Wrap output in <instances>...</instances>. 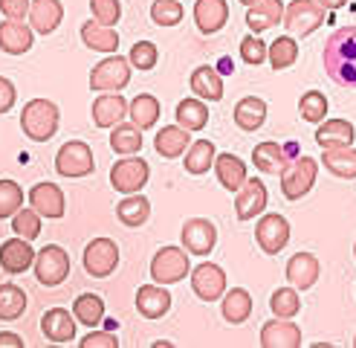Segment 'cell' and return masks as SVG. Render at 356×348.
<instances>
[{
	"mask_svg": "<svg viewBox=\"0 0 356 348\" xmlns=\"http://www.w3.org/2000/svg\"><path fill=\"white\" fill-rule=\"evenodd\" d=\"M64 6L61 0H32L29 3V26L41 35H49L61 26Z\"/></svg>",
	"mask_w": 356,
	"mask_h": 348,
	"instance_id": "obj_22",
	"label": "cell"
},
{
	"mask_svg": "<svg viewBox=\"0 0 356 348\" xmlns=\"http://www.w3.org/2000/svg\"><path fill=\"white\" fill-rule=\"evenodd\" d=\"M70 276V255L58 244H47V247L35 255V278L44 287H58Z\"/></svg>",
	"mask_w": 356,
	"mask_h": 348,
	"instance_id": "obj_5",
	"label": "cell"
},
{
	"mask_svg": "<svg viewBox=\"0 0 356 348\" xmlns=\"http://www.w3.org/2000/svg\"><path fill=\"white\" fill-rule=\"evenodd\" d=\"M241 3H243V6H255V3H258V0H241Z\"/></svg>",
	"mask_w": 356,
	"mask_h": 348,
	"instance_id": "obj_56",
	"label": "cell"
},
{
	"mask_svg": "<svg viewBox=\"0 0 356 348\" xmlns=\"http://www.w3.org/2000/svg\"><path fill=\"white\" fill-rule=\"evenodd\" d=\"M26 310V293L17 285H0V319L15 322Z\"/></svg>",
	"mask_w": 356,
	"mask_h": 348,
	"instance_id": "obj_41",
	"label": "cell"
},
{
	"mask_svg": "<svg viewBox=\"0 0 356 348\" xmlns=\"http://www.w3.org/2000/svg\"><path fill=\"white\" fill-rule=\"evenodd\" d=\"M96 166H93V148L79 139L64 143L56 154V171L61 177H87Z\"/></svg>",
	"mask_w": 356,
	"mask_h": 348,
	"instance_id": "obj_8",
	"label": "cell"
},
{
	"mask_svg": "<svg viewBox=\"0 0 356 348\" xmlns=\"http://www.w3.org/2000/svg\"><path fill=\"white\" fill-rule=\"evenodd\" d=\"M353 258H356V244H353Z\"/></svg>",
	"mask_w": 356,
	"mask_h": 348,
	"instance_id": "obj_57",
	"label": "cell"
},
{
	"mask_svg": "<svg viewBox=\"0 0 356 348\" xmlns=\"http://www.w3.org/2000/svg\"><path fill=\"white\" fill-rule=\"evenodd\" d=\"M119 264V247L113 238H93L84 247V270L93 278H108Z\"/></svg>",
	"mask_w": 356,
	"mask_h": 348,
	"instance_id": "obj_10",
	"label": "cell"
},
{
	"mask_svg": "<svg viewBox=\"0 0 356 348\" xmlns=\"http://www.w3.org/2000/svg\"><path fill=\"white\" fill-rule=\"evenodd\" d=\"M0 49L9 52V56H24L32 49V26H26L24 21H12L6 17L0 24Z\"/></svg>",
	"mask_w": 356,
	"mask_h": 348,
	"instance_id": "obj_25",
	"label": "cell"
},
{
	"mask_svg": "<svg viewBox=\"0 0 356 348\" xmlns=\"http://www.w3.org/2000/svg\"><path fill=\"white\" fill-rule=\"evenodd\" d=\"M136 310L145 319H159L171 310V293L165 290V285H145L136 293Z\"/></svg>",
	"mask_w": 356,
	"mask_h": 348,
	"instance_id": "obj_23",
	"label": "cell"
},
{
	"mask_svg": "<svg viewBox=\"0 0 356 348\" xmlns=\"http://www.w3.org/2000/svg\"><path fill=\"white\" fill-rule=\"evenodd\" d=\"M298 111H301V119L318 125V122H325V116H327V96L322 90H307L298 102Z\"/></svg>",
	"mask_w": 356,
	"mask_h": 348,
	"instance_id": "obj_45",
	"label": "cell"
},
{
	"mask_svg": "<svg viewBox=\"0 0 356 348\" xmlns=\"http://www.w3.org/2000/svg\"><path fill=\"white\" fill-rule=\"evenodd\" d=\"M284 9L287 6H284L281 0H258L255 6H246V26L255 35H261L284 21Z\"/></svg>",
	"mask_w": 356,
	"mask_h": 348,
	"instance_id": "obj_21",
	"label": "cell"
},
{
	"mask_svg": "<svg viewBox=\"0 0 356 348\" xmlns=\"http://www.w3.org/2000/svg\"><path fill=\"white\" fill-rule=\"evenodd\" d=\"M24 206V189L15 180H0V221L12 218Z\"/></svg>",
	"mask_w": 356,
	"mask_h": 348,
	"instance_id": "obj_46",
	"label": "cell"
},
{
	"mask_svg": "<svg viewBox=\"0 0 356 348\" xmlns=\"http://www.w3.org/2000/svg\"><path fill=\"white\" fill-rule=\"evenodd\" d=\"M116 218L124 223V226H142L148 218H151V203L145 195H128L119 206H116Z\"/></svg>",
	"mask_w": 356,
	"mask_h": 348,
	"instance_id": "obj_36",
	"label": "cell"
},
{
	"mask_svg": "<svg viewBox=\"0 0 356 348\" xmlns=\"http://www.w3.org/2000/svg\"><path fill=\"white\" fill-rule=\"evenodd\" d=\"M15 99H17L15 84H12L9 79L0 76V113H9V111L15 108Z\"/></svg>",
	"mask_w": 356,
	"mask_h": 348,
	"instance_id": "obj_53",
	"label": "cell"
},
{
	"mask_svg": "<svg viewBox=\"0 0 356 348\" xmlns=\"http://www.w3.org/2000/svg\"><path fill=\"white\" fill-rule=\"evenodd\" d=\"M131 81V58L122 56H108L104 61H99L90 73V90L96 93H111V90H122Z\"/></svg>",
	"mask_w": 356,
	"mask_h": 348,
	"instance_id": "obj_7",
	"label": "cell"
},
{
	"mask_svg": "<svg viewBox=\"0 0 356 348\" xmlns=\"http://www.w3.org/2000/svg\"><path fill=\"white\" fill-rule=\"evenodd\" d=\"M296 61H298V44H296L293 35H281V38H275L270 44V64H273L275 73L293 67Z\"/></svg>",
	"mask_w": 356,
	"mask_h": 348,
	"instance_id": "obj_42",
	"label": "cell"
},
{
	"mask_svg": "<svg viewBox=\"0 0 356 348\" xmlns=\"http://www.w3.org/2000/svg\"><path fill=\"white\" fill-rule=\"evenodd\" d=\"M73 313H76V319H79L84 328H99L102 319H104V302H102V296H96V293H81L79 299L73 302Z\"/></svg>",
	"mask_w": 356,
	"mask_h": 348,
	"instance_id": "obj_38",
	"label": "cell"
},
{
	"mask_svg": "<svg viewBox=\"0 0 356 348\" xmlns=\"http://www.w3.org/2000/svg\"><path fill=\"white\" fill-rule=\"evenodd\" d=\"M148 177H151L148 163L142 160V157H134V154L119 160L111 168V183L116 191H122V195H136V191L148 183Z\"/></svg>",
	"mask_w": 356,
	"mask_h": 348,
	"instance_id": "obj_9",
	"label": "cell"
},
{
	"mask_svg": "<svg viewBox=\"0 0 356 348\" xmlns=\"http://www.w3.org/2000/svg\"><path fill=\"white\" fill-rule=\"evenodd\" d=\"M220 313H223V319L229 325L246 322L249 317H252V296H249V290H243V287L226 290L223 299H220Z\"/></svg>",
	"mask_w": 356,
	"mask_h": 348,
	"instance_id": "obj_30",
	"label": "cell"
},
{
	"mask_svg": "<svg viewBox=\"0 0 356 348\" xmlns=\"http://www.w3.org/2000/svg\"><path fill=\"white\" fill-rule=\"evenodd\" d=\"M188 134H191V131L183 128V125H165L163 131L156 134V139H154L156 154H159V157H165V160H177V157L186 154L188 145L194 143Z\"/></svg>",
	"mask_w": 356,
	"mask_h": 348,
	"instance_id": "obj_27",
	"label": "cell"
},
{
	"mask_svg": "<svg viewBox=\"0 0 356 348\" xmlns=\"http://www.w3.org/2000/svg\"><path fill=\"white\" fill-rule=\"evenodd\" d=\"M159 111H163V108H159V99H156V96H148V93L136 96V99L128 104L131 122H134V125H139L142 131H145V128H154V125H156Z\"/></svg>",
	"mask_w": 356,
	"mask_h": 348,
	"instance_id": "obj_39",
	"label": "cell"
},
{
	"mask_svg": "<svg viewBox=\"0 0 356 348\" xmlns=\"http://www.w3.org/2000/svg\"><path fill=\"white\" fill-rule=\"evenodd\" d=\"M61 113L49 99H29L21 113V128L32 143H49L58 131Z\"/></svg>",
	"mask_w": 356,
	"mask_h": 348,
	"instance_id": "obj_2",
	"label": "cell"
},
{
	"mask_svg": "<svg viewBox=\"0 0 356 348\" xmlns=\"http://www.w3.org/2000/svg\"><path fill=\"white\" fill-rule=\"evenodd\" d=\"M93 17L104 26H116V21L122 17V3L119 0H90Z\"/></svg>",
	"mask_w": 356,
	"mask_h": 348,
	"instance_id": "obj_50",
	"label": "cell"
},
{
	"mask_svg": "<svg viewBox=\"0 0 356 348\" xmlns=\"http://www.w3.org/2000/svg\"><path fill=\"white\" fill-rule=\"evenodd\" d=\"M35 253L29 247V241L15 235L9 241L0 244V267H3L9 276H17V273H26L29 267H35Z\"/></svg>",
	"mask_w": 356,
	"mask_h": 348,
	"instance_id": "obj_15",
	"label": "cell"
},
{
	"mask_svg": "<svg viewBox=\"0 0 356 348\" xmlns=\"http://www.w3.org/2000/svg\"><path fill=\"white\" fill-rule=\"evenodd\" d=\"M264 119H266V102L258 99V96H246L235 104V125L241 131H258L264 125Z\"/></svg>",
	"mask_w": 356,
	"mask_h": 348,
	"instance_id": "obj_33",
	"label": "cell"
},
{
	"mask_svg": "<svg viewBox=\"0 0 356 348\" xmlns=\"http://www.w3.org/2000/svg\"><path fill=\"white\" fill-rule=\"evenodd\" d=\"M81 41L87 44V49H96V52H116L119 49V32L113 26H104L99 21H87L81 26Z\"/></svg>",
	"mask_w": 356,
	"mask_h": 348,
	"instance_id": "obj_31",
	"label": "cell"
},
{
	"mask_svg": "<svg viewBox=\"0 0 356 348\" xmlns=\"http://www.w3.org/2000/svg\"><path fill=\"white\" fill-rule=\"evenodd\" d=\"M229 21V3L226 0H197L194 3V24L203 35H215Z\"/></svg>",
	"mask_w": 356,
	"mask_h": 348,
	"instance_id": "obj_19",
	"label": "cell"
},
{
	"mask_svg": "<svg viewBox=\"0 0 356 348\" xmlns=\"http://www.w3.org/2000/svg\"><path fill=\"white\" fill-rule=\"evenodd\" d=\"M316 3H318V6H325V9H342L348 0H316Z\"/></svg>",
	"mask_w": 356,
	"mask_h": 348,
	"instance_id": "obj_55",
	"label": "cell"
},
{
	"mask_svg": "<svg viewBox=\"0 0 356 348\" xmlns=\"http://www.w3.org/2000/svg\"><path fill=\"white\" fill-rule=\"evenodd\" d=\"M128 113V102L119 96V90H111L93 102V122L99 128H113Z\"/></svg>",
	"mask_w": 356,
	"mask_h": 348,
	"instance_id": "obj_28",
	"label": "cell"
},
{
	"mask_svg": "<svg viewBox=\"0 0 356 348\" xmlns=\"http://www.w3.org/2000/svg\"><path fill=\"white\" fill-rule=\"evenodd\" d=\"M325 6H318L316 0H290L287 9H284V26H287L293 35H301L307 38L318 26L325 24Z\"/></svg>",
	"mask_w": 356,
	"mask_h": 348,
	"instance_id": "obj_6",
	"label": "cell"
},
{
	"mask_svg": "<svg viewBox=\"0 0 356 348\" xmlns=\"http://www.w3.org/2000/svg\"><path fill=\"white\" fill-rule=\"evenodd\" d=\"M188 273H191L188 250H180V247H163L154 255V261H151V278L156 285L183 282Z\"/></svg>",
	"mask_w": 356,
	"mask_h": 348,
	"instance_id": "obj_4",
	"label": "cell"
},
{
	"mask_svg": "<svg viewBox=\"0 0 356 348\" xmlns=\"http://www.w3.org/2000/svg\"><path fill=\"white\" fill-rule=\"evenodd\" d=\"M318 273H322V264L313 253H296L287 261V282L298 290H310L318 282Z\"/></svg>",
	"mask_w": 356,
	"mask_h": 348,
	"instance_id": "obj_18",
	"label": "cell"
},
{
	"mask_svg": "<svg viewBox=\"0 0 356 348\" xmlns=\"http://www.w3.org/2000/svg\"><path fill=\"white\" fill-rule=\"evenodd\" d=\"M215 171H218L220 186L229 189V191H238L249 180L243 160H241V157H235V154H218L215 157Z\"/></svg>",
	"mask_w": 356,
	"mask_h": 348,
	"instance_id": "obj_32",
	"label": "cell"
},
{
	"mask_svg": "<svg viewBox=\"0 0 356 348\" xmlns=\"http://www.w3.org/2000/svg\"><path fill=\"white\" fill-rule=\"evenodd\" d=\"M29 3L32 0H0V12L12 17V21H24L29 15Z\"/></svg>",
	"mask_w": 356,
	"mask_h": 348,
	"instance_id": "obj_52",
	"label": "cell"
},
{
	"mask_svg": "<svg viewBox=\"0 0 356 348\" xmlns=\"http://www.w3.org/2000/svg\"><path fill=\"white\" fill-rule=\"evenodd\" d=\"M266 200H270V195H266V186L261 180H255V177H249L235 191V215H238V221H252V218L264 215Z\"/></svg>",
	"mask_w": 356,
	"mask_h": 348,
	"instance_id": "obj_14",
	"label": "cell"
},
{
	"mask_svg": "<svg viewBox=\"0 0 356 348\" xmlns=\"http://www.w3.org/2000/svg\"><path fill=\"white\" fill-rule=\"evenodd\" d=\"M241 58L246 61V64H252V67H258V64H264L266 58H270V47H266L258 35L252 32V35H246V38L241 41Z\"/></svg>",
	"mask_w": 356,
	"mask_h": 348,
	"instance_id": "obj_49",
	"label": "cell"
},
{
	"mask_svg": "<svg viewBox=\"0 0 356 348\" xmlns=\"http://www.w3.org/2000/svg\"><path fill=\"white\" fill-rule=\"evenodd\" d=\"M318 177V163L313 157H298V160L287 163L281 171V191L287 200H301L307 191L316 186Z\"/></svg>",
	"mask_w": 356,
	"mask_h": 348,
	"instance_id": "obj_3",
	"label": "cell"
},
{
	"mask_svg": "<svg viewBox=\"0 0 356 348\" xmlns=\"http://www.w3.org/2000/svg\"><path fill=\"white\" fill-rule=\"evenodd\" d=\"M29 206H32L41 218L56 221V218L64 215L67 200H64V191H61L56 183H35V186L29 189Z\"/></svg>",
	"mask_w": 356,
	"mask_h": 348,
	"instance_id": "obj_16",
	"label": "cell"
},
{
	"mask_svg": "<svg viewBox=\"0 0 356 348\" xmlns=\"http://www.w3.org/2000/svg\"><path fill=\"white\" fill-rule=\"evenodd\" d=\"M353 345H356V337H353Z\"/></svg>",
	"mask_w": 356,
	"mask_h": 348,
	"instance_id": "obj_58",
	"label": "cell"
},
{
	"mask_svg": "<svg viewBox=\"0 0 356 348\" xmlns=\"http://www.w3.org/2000/svg\"><path fill=\"white\" fill-rule=\"evenodd\" d=\"M180 238H183V247L191 255H209L218 244V230H215V223L206 218H191L183 223Z\"/></svg>",
	"mask_w": 356,
	"mask_h": 348,
	"instance_id": "obj_13",
	"label": "cell"
},
{
	"mask_svg": "<svg viewBox=\"0 0 356 348\" xmlns=\"http://www.w3.org/2000/svg\"><path fill=\"white\" fill-rule=\"evenodd\" d=\"M79 345L81 348H119V340L111 328H104V331H90Z\"/></svg>",
	"mask_w": 356,
	"mask_h": 348,
	"instance_id": "obj_51",
	"label": "cell"
},
{
	"mask_svg": "<svg viewBox=\"0 0 356 348\" xmlns=\"http://www.w3.org/2000/svg\"><path fill=\"white\" fill-rule=\"evenodd\" d=\"M209 122V108L203 99H183L177 104V125H183L188 131H203Z\"/></svg>",
	"mask_w": 356,
	"mask_h": 348,
	"instance_id": "obj_40",
	"label": "cell"
},
{
	"mask_svg": "<svg viewBox=\"0 0 356 348\" xmlns=\"http://www.w3.org/2000/svg\"><path fill=\"white\" fill-rule=\"evenodd\" d=\"M270 310L281 319H293L301 310V299H298V287H278L270 299Z\"/></svg>",
	"mask_w": 356,
	"mask_h": 348,
	"instance_id": "obj_43",
	"label": "cell"
},
{
	"mask_svg": "<svg viewBox=\"0 0 356 348\" xmlns=\"http://www.w3.org/2000/svg\"><path fill=\"white\" fill-rule=\"evenodd\" d=\"M0 348H24V340L12 331H0Z\"/></svg>",
	"mask_w": 356,
	"mask_h": 348,
	"instance_id": "obj_54",
	"label": "cell"
},
{
	"mask_svg": "<svg viewBox=\"0 0 356 348\" xmlns=\"http://www.w3.org/2000/svg\"><path fill=\"white\" fill-rule=\"evenodd\" d=\"M353 125L348 119H325V122H318V128H316V143L325 148H345V145H353Z\"/></svg>",
	"mask_w": 356,
	"mask_h": 348,
	"instance_id": "obj_26",
	"label": "cell"
},
{
	"mask_svg": "<svg viewBox=\"0 0 356 348\" xmlns=\"http://www.w3.org/2000/svg\"><path fill=\"white\" fill-rule=\"evenodd\" d=\"M261 345L264 348H298L301 345V328L293 319H270L261 325Z\"/></svg>",
	"mask_w": 356,
	"mask_h": 348,
	"instance_id": "obj_17",
	"label": "cell"
},
{
	"mask_svg": "<svg viewBox=\"0 0 356 348\" xmlns=\"http://www.w3.org/2000/svg\"><path fill=\"white\" fill-rule=\"evenodd\" d=\"M12 232L15 235H21V238H26V241H35L41 235V215L35 212V209L29 206V209H17V212L12 215Z\"/></svg>",
	"mask_w": 356,
	"mask_h": 348,
	"instance_id": "obj_44",
	"label": "cell"
},
{
	"mask_svg": "<svg viewBox=\"0 0 356 348\" xmlns=\"http://www.w3.org/2000/svg\"><path fill=\"white\" fill-rule=\"evenodd\" d=\"M191 93L200 96L203 102H220L223 99V76L209 64L197 67L191 73Z\"/></svg>",
	"mask_w": 356,
	"mask_h": 348,
	"instance_id": "obj_29",
	"label": "cell"
},
{
	"mask_svg": "<svg viewBox=\"0 0 356 348\" xmlns=\"http://www.w3.org/2000/svg\"><path fill=\"white\" fill-rule=\"evenodd\" d=\"M151 21L156 26H177L183 21V3H177V0H154Z\"/></svg>",
	"mask_w": 356,
	"mask_h": 348,
	"instance_id": "obj_47",
	"label": "cell"
},
{
	"mask_svg": "<svg viewBox=\"0 0 356 348\" xmlns=\"http://www.w3.org/2000/svg\"><path fill=\"white\" fill-rule=\"evenodd\" d=\"M128 58H131V67H136V70H154L156 61H159V49L151 41H136L131 47V56Z\"/></svg>",
	"mask_w": 356,
	"mask_h": 348,
	"instance_id": "obj_48",
	"label": "cell"
},
{
	"mask_svg": "<svg viewBox=\"0 0 356 348\" xmlns=\"http://www.w3.org/2000/svg\"><path fill=\"white\" fill-rule=\"evenodd\" d=\"M191 287H194V293H197L203 302L223 299V293H226V273H223V267L211 264V261L197 264L191 270Z\"/></svg>",
	"mask_w": 356,
	"mask_h": 348,
	"instance_id": "obj_12",
	"label": "cell"
},
{
	"mask_svg": "<svg viewBox=\"0 0 356 348\" xmlns=\"http://www.w3.org/2000/svg\"><path fill=\"white\" fill-rule=\"evenodd\" d=\"M296 151V145H278V143H261L252 151V163L261 174H278L284 171V166L290 163V154Z\"/></svg>",
	"mask_w": 356,
	"mask_h": 348,
	"instance_id": "obj_20",
	"label": "cell"
},
{
	"mask_svg": "<svg viewBox=\"0 0 356 348\" xmlns=\"http://www.w3.org/2000/svg\"><path fill=\"white\" fill-rule=\"evenodd\" d=\"M255 241L266 255H278L290 241V221L284 215H261L258 226H255Z\"/></svg>",
	"mask_w": 356,
	"mask_h": 348,
	"instance_id": "obj_11",
	"label": "cell"
},
{
	"mask_svg": "<svg viewBox=\"0 0 356 348\" xmlns=\"http://www.w3.org/2000/svg\"><path fill=\"white\" fill-rule=\"evenodd\" d=\"M111 148L116 154H122V157L139 154V148H142V128L134 125V122H119V125H113Z\"/></svg>",
	"mask_w": 356,
	"mask_h": 348,
	"instance_id": "obj_35",
	"label": "cell"
},
{
	"mask_svg": "<svg viewBox=\"0 0 356 348\" xmlns=\"http://www.w3.org/2000/svg\"><path fill=\"white\" fill-rule=\"evenodd\" d=\"M325 73L339 87H356V26L336 29L325 41Z\"/></svg>",
	"mask_w": 356,
	"mask_h": 348,
	"instance_id": "obj_1",
	"label": "cell"
},
{
	"mask_svg": "<svg viewBox=\"0 0 356 348\" xmlns=\"http://www.w3.org/2000/svg\"><path fill=\"white\" fill-rule=\"evenodd\" d=\"M76 313H70L64 308H52L44 313V319H41V331H44V337L52 340V342H70L76 337Z\"/></svg>",
	"mask_w": 356,
	"mask_h": 348,
	"instance_id": "obj_24",
	"label": "cell"
},
{
	"mask_svg": "<svg viewBox=\"0 0 356 348\" xmlns=\"http://www.w3.org/2000/svg\"><path fill=\"white\" fill-rule=\"evenodd\" d=\"M322 166H325L330 174H336V177L353 180V177H356V148H353V145H345V148H325Z\"/></svg>",
	"mask_w": 356,
	"mask_h": 348,
	"instance_id": "obj_34",
	"label": "cell"
},
{
	"mask_svg": "<svg viewBox=\"0 0 356 348\" xmlns=\"http://www.w3.org/2000/svg\"><path fill=\"white\" fill-rule=\"evenodd\" d=\"M215 143H209V139H194L186 151V171L188 174H206L211 166H215Z\"/></svg>",
	"mask_w": 356,
	"mask_h": 348,
	"instance_id": "obj_37",
	"label": "cell"
}]
</instances>
